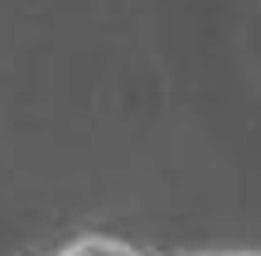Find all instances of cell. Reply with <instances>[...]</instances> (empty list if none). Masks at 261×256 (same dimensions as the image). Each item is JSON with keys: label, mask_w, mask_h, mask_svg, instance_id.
<instances>
[{"label": "cell", "mask_w": 261, "mask_h": 256, "mask_svg": "<svg viewBox=\"0 0 261 256\" xmlns=\"http://www.w3.org/2000/svg\"><path fill=\"white\" fill-rule=\"evenodd\" d=\"M54 256H140V251L126 247V242H112V237H83V242H73V247L54 251Z\"/></svg>", "instance_id": "6da1fadb"}, {"label": "cell", "mask_w": 261, "mask_h": 256, "mask_svg": "<svg viewBox=\"0 0 261 256\" xmlns=\"http://www.w3.org/2000/svg\"><path fill=\"white\" fill-rule=\"evenodd\" d=\"M232 256H256V251H232Z\"/></svg>", "instance_id": "7a4b0ae2"}]
</instances>
